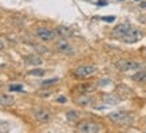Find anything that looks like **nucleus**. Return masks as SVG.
Returning a JSON list of instances; mask_svg holds the SVG:
<instances>
[{"label": "nucleus", "mask_w": 146, "mask_h": 133, "mask_svg": "<svg viewBox=\"0 0 146 133\" xmlns=\"http://www.w3.org/2000/svg\"><path fill=\"white\" fill-rule=\"evenodd\" d=\"M111 35L115 39H119L125 43H137L138 40H141L142 34L139 30H137L135 27L130 26L127 23H122V24H118L113 28L111 31Z\"/></svg>", "instance_id": "f257e3e1"}, {"label": "nucleus", "mask_w": 146, "mask_h": 133, "mask_svg": "<svg viewBox=\"0 0 146 133\" xmlns=\"http://www.w3.org/2000/svg\"><path fill=\"white\" fill-rule=\"evenodd\" d=\"M109 120L111 122H114L115 125H119V126H129V125L133 124L134 121V116L129 112H111L109 113Z\"/></svg>", "instance_id": "f03ea898"}, {"label": "nucleus", "mask_w": 146, "mask_h": 133, "mask_svg": "<svg viewBox=\"0 0 146 133\" xmlns=\"http://www.w3.org/2000/svg\"><path fill=\"white\" fill-rule=\"evenodd\" d=\"M101 130H102L101 125L90 120L80 121L79 124L76 125V132H80V133H98Z\"/></svg>", "instance_id": "7ed1b4c3"}, {"label": "nucleus", "mask_w": 146, "mask_h": 133, "mask_svg": "<svg viewBox=\"0 0 146 133\" xmlns=\"http://www.w3.org/2000/svg\"><path fill=\"white\" fill-rule=\"evenodd\" d=\"M95 71H97V66L87 65V66H79V67H76V69H74L72 74L76 78H87V77L93 76Z\"/></svg>", "instance_id": "20e7f679"}, {"label": "nucleus", "mask_w": 146, "mask_h": 133, "mask_svg": "<svg viewBox=\"0 0 146 133\" xmlns=\"http://www.w3.org/2000/svg\"><path fill=\"white\" fill-rule=\"evenodd\" d=\"M115 65H117V67H118L121 71L139 70L142 66L139 62H135V61H131V59H121V61H118Z\"/></svg>", "instance_id": "39448f33"}, {"label": "nucleus", "mask_w": 146, "mask_h": 133, "mask_svg": "<svg viewBox=\"0 0 146 133\" xmlns=\"http://www.w3.org/2000/svg\"><path fill=\"white\" fill-rule=\"evenodd\" d=\"M56 35H58L56 31L50 30V28H46V27H38V28H36V36H38L40 40H43V42H50V40H52Z\"/></svg>", "instance_id": "423d86ee"}, {"label": "nucleus", "mask_w": 146, "mask_h": 133, "mask_svg": "<svg viewBox=\"0 0 146 133\" xmlns=\"http://www.w3.org/2000/svg\"><path fill=\"white\" fill-rule=\"evenodd\" d=\"M34 116H35V118L39 122H48L50 121V112L47 109H43V108H38L34 110Z\"/></svg>", "instance_id": "0eeeda50"}, {"label": "nucleus", "mask_w": 146, "mask_h": 133, "mask_svg": "<svg viewBox=\"0 0 146 133\" xmlns=\"http://www.w3.org/2000/svg\"><path fill=\"white\" fill-rule=\"evenodd\" d=\"M76 93H79V94H87V93H91V92H94L95 90V85L94 84H82V85H79V86H76L75 89Z\"/></svg>", "instance_id": "6e6552de"}, {"label": "nucleus", "mask_w": 146, "mask_h": 133, "mask_svg": "<svg viewBox=\"0 0 146 133\" xmlns=\"http://www.w3.org/2000/svg\"><path fill=\"white\" fill-rule=\"evenodd\" d=\"M15 104V98L9 94H4V93H0V105L1 106H11Z\"/></svg>", "instance_id": "1a4fd4ad"}, {"label": "nucleus", "mask_w": 146, "mask_h": 133, "mask_svg": "<svg viewBox=\"0 0 146 133\" xmlns=\"http://www.w3.org/2000/svg\"><path fill=\"white\" fill-rule=\"evenodd\" d=\"M56 49H58V51H60V53H64V54L72 53V47H71L70 44L67 43L66 40H59V42L56 43Z\"/></svg>", "instance_id": "9d476101"}, {"label": "nucleus", "mask_w": 146, "mask_h": 133, "mask_svg": "<svg viewBox=\"0 0 146 133\" xmlns=\"http://www.w3.org/2000/svg\"><path fill=\"white\" fill-rule=\"evenodd\" d=\"M133 81L135 82H146V70H139L133 76Z\"/></svg>", "instance_id": "9b49d317"}, {"label": "nucleus", "mask_w": 146, "mask_h": 133, "mask_svg": "<svg viewBox=\"0 0 146 133\" xmlns=\"http://www.w3.org/2000/svg\"><path fill=\"white\" fill-rule=\"evenodd\" d=\"M56 34L59 36H62V38H67V36H70L71 35V31H70V28L68 27H58L56 28Z\"/></svg>", "instance_id": "f8f14e48"}, {"label": "nucleus", "mask_w": 146, "mask_h": 133, "mask_svg": "<svg viewBox=\"0 0 146 133\" xmlns=\"http://www.w3.org/2000/svg\"><path fill=\"white\" fill-rule=\"evenodd\" d=\"M27 63L36 66V65H40V63H42V59H40V57H38V55H28V57H27Z\"/></svg>", "instance_id": "ddd939ff"}, {"label": "nucleus", "mask_w": 146, "mask_h": 133, "mask_svg": "<svg viewBox=\"0 0 146 133\" xmlns=\"http://www.w3.org/2000/svg\"><path fill=\"white\" fill-rule=\"evenodd\" d=\"M89 102H90V98L87 97V94H83V97L76 98V104H79V105H87Z\"/></svg>", "instance_id": "4468645a"}, {"label": "nucleus", "mask_w": 146, "mask_h": 133, "mask_svg": "<svg viewBox=\"0 0 146 133\" xmlns=\"http://www.w3.org/2000/svg\"><path fill=\"white\" fill-rule=\"evenodd\" d=\"M46 74V70L43 69H34V70L30 71V76H36V77H42Z\"/></svg>", "instance_id": "2eb2a0df"}, {"label": "nucleus", "mask_w": 146, "mask_h": 133, "mask_svg": "<svg viewBox=\"0 0 146 133\" xmlns=\"http://www.w3.org/2000/svg\"><path fill=\"white\" fill-rule=\"evenodd\" d=\"M78 117H79V114H78V112H74V110H71L67 113V118L70 121H75L78 120Z\"/></svg>", "instance_id": "dca6fc26"}, {"label": "nucleus", "mask_w": 146, "mask_h": 133, "mask_svg": "<svg viewBox=\"0 0 146 133\" xmlns=\"http://www.w3.org/2000/svg\"><path fill=\"white\" fill-rule=\"evenodd\" d=\"M58 81H59V78H50V80H47V81H43V82H42V85H43V86H48V85L56 84Z\"/></svg>", "instance_id": "f3484780"}, {"label": "nucleus", "mask_w": 146, "mask_h": 133, "mask_svg": "<svg viewBox=\"0 0 146 133\" xmlns=\"http://www.w3.org/2000/svg\"><path fill=\"white\" fill-rule=\"evenodd\" d=\"M105 101H107V104H117L118 100L113 96H105Z\"/></svg>", "instance_id": "a211bd4d"}, {"label": "nucleus", "mask_w": 146, "mask_h": 133, "mask_svg": "<svg viewBox=\"0 0 146 133\" xmlns=\"http://www.w3.org/2000/svg\"><path fill=\"white\" fill-rule=\"evenodd\" d=\"M9 90H11V92H20V90H23V86L22 85H11V86H9Z\"/></svg>", "instance_id": "6ab92c4d"}, {"label": "nucleus", "mask_w": 146, "mask_h": 133, "mask_svg": "<svg viewBox=\"0 0 146 133\" xmlns=\"http://www.w3.org/2000/svg\"><path fill=\"white\" fill-rule=\"evenodd\" d=\"M102 20H105V22H114L115 16H105V18H102Z\"/></svg>", "instance_id": "aec40b11"}, {"label": "nucleus", "mask_w": 146, "mask_h": 133, "mask_svg": "<svg viewBox=\"0 0 146 133\" xmlns=\"http://www.w3.org/2000/svg\"><path fill=\"white\" fill-rule=\"evenodd\" d=\"M56 102H59V104H64V102H66V97H63V96L58 97L56 98Z\"/></svg>", "instance_id": "412c9836"}, {"label": "nucleus", "mask_w": 146, "mask_h": 133, "mask_svg": "<svg viewBox=\"0 0 146 133\" xmlns=\"http://www.w3.org/2000/svg\"><path fill=\"white\" fill-rule=\"evenodd\" d=\"M97 4L98 5H105V4H106V1H105V0H101V1H98Z\"/></svg>", "instance_id": "4be33fe9"}, {"label": "nucleus", "mask_w": 146, "mask_h": 133, "mask_svg": "<svg viewBox=\"0 0 146 133\" xmlns=\"http://www.w3.org/2000/svg\"><path fill=\"white\" fill-rule=\"evenodd\" d=\"M3 49H4V43H3L1 39H0V50H3Z\"/></svg>", "instance_id": "5701e85b"}, {"label": "nucleus", "mask_w": 146, "mask_h": 133, "mask_svg": "<svg viewBox=\"0 0 146 133\" xmlns=\"http://www.w3.org/2000/svg\"><path fill=\"white\" fill-rule=\"evenodd\" d=\"M139 5H141L142 8H146V1H142V3H141Z\"/></svg>", "instance_id": "b1692460"}, {"label": "nucleus", "mask_w": 146, "mask_h": 133, "mask_svg": "<svg viewBox=\"0 0 146 133\" xmlns=\"http://www.w3.org/2000/svg\"><path fill=\"white\" fill-rule=\"evenodd\" d=\"M142 53H143V55L146 57V49H143V51H142Z\"/></svg>", "instance_id": "393cba45"}]
</instances>
